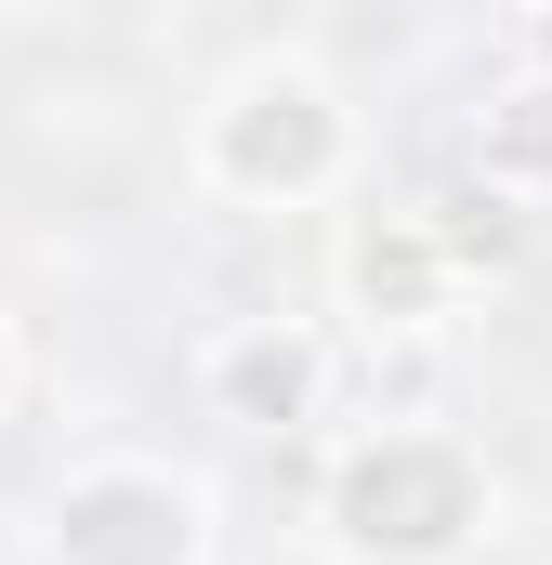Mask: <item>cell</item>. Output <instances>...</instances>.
I'll use <instances>...</instances> for the list:
<instances>
[{
  "instance_id": "cell-1",
  "label": "cell",
  "mask_w": 552,
  "mask_h": 565,
  "mask_svg": "<svg viewBox=\"0 0 552 565\" xmlns=\"http://www.w3.org/2000/svg\"><path fill=\"white\" fill-rule=\"evenodd\" d=\"M316 526H329V553H355V565H460L500 526V473L434 422H382V434H355L329 460Z\"/></svg>"
},
{
  "instance_id": "cell-2",
  "label": "cell",
  "mask_w": 552,
  "mask_h": 565,
  "mask_svg": "<svg viewBox=\"0 0 552 565\" xmlns=\"http://www.w3.org/2000/svg\"><path fill=\"white\" fill-rule=\"evenodd\" d=\"M355 171V119H342V93L316 79V66H237L224 93H211V119H198V184L211 198H237V211H302V198H329Z\"/></svg>"
},
{
  "instance_id": "cell-3",
  "label": "cell",
  "mask_w": 552,
  "mask_h": 565,
  "mask_svg": "<svg viewBox=\"0 0 552 565\" xmlns=\"http://www.w3.org/2000/svg\"><path fill=\"white\" fill-rule=\"evenodd\" d=\"M53 565H211V500L171 460H79L40 513Z\"/></svg>"
},
{
  "instance_id": "cell-4",
  "label": "cell",
  "mask_w": 552,
  "mask_h": 565,
  "mask_svg": "<svg viewBox=\"0 0 552 565\" xmlns=\"http://www.w3.org/2000/svg\"><path fill=\"white\" fill-rule=\"evenodd\" d=\"M447 250L421 237V211H369L355 237H342V316L369 329V342H421L434 316H447Z\"/></svg>"
},
{
  "instance_id": "cell-5",
  "label": "cell",
  "mask_w": 552,
  "mask_h": 565,
  "mask_svg": "<svg viewBox=\"0 0 552 565\" xmlns=\"http://www.w3.org/2000/svg\"><path fill=\"white\" fill-rule=\"evenodd\" d=\"M316 395H329V342H316V329L251 316V329L211 342V408H224L237 434H302V422H316Z\"/></svg>"
},
{
  "instance_id": "cell-6",
  "label": "cell",
  "mask_w": 552,
  "mask_h": 565,
  "mask_svg": "<svg viewBox=\"0 0 552 565\" xmlns=\"http://www.w3.org/2000/svg\"><path fill=\"white\" fill-rule=\"evenodd\" d=\"M421 237L447 250V277H513V250H527V224H513V184H447L434 211H421Z\"/></svg>"
},
{
  "instance_id": "cell-7",
  "label": "cell",
  "mask_w": 552,
  "mask_h": 565,
  "mask_svg": "<svg viewBox=\"0 0 552 565\" xmlns=\"http://www.w3.org/2000/svg\"><path fill=\"white\" fill-rule=\"evenodd\" d=\"M487 184H552V79H513L500 106H487Z\"/></svg>"
},
{
  "instance_id": "cell-8",
  "label": "cell",
  "mask_w": 552,
  "mask_h": 565,
  "mask_svg": "<svg viewBox=\"0 0 552 565\" xmlns=\"http://www.w3.org/2000/svg\"><path fill=\"white\" fill-rule=\"evenodd\" d=\"M527 53H540V79H552V0H540V13H527Z\"/></svg>"
},
{
  "instance_id": "cell-9",
  "label": "cell",
  "mask_w": 552,
  "mask_h": 565,
  "mask_svg": "<svg viewBox=\"0 0 552 565\" xmlns=\"http://www.w3.org/2000/svg\"><path fill=\"white\" fill-rule=\"evenodd\" d=\"M0 395H13V342H0Z\"/></svg>"
}]
</instances>
